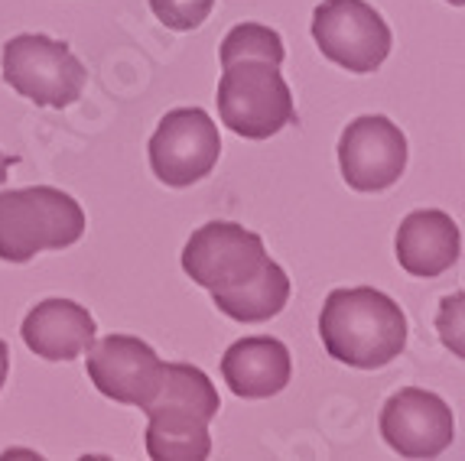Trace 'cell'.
Masks as SVG:
<instances>
[{"label": "cell", "instance_id": "obj_12", "mask_svg": "<svg viewBox=\"0 0 465 461\" xmlns=\"http://www.w3.org/2000/svg\"><path fill=\"white\" fill-rule=\"evenodd\" d=\"M394 247L397 263L411 277L433 280L456 267L462 238H459V224L446 211H440V208H420V211H411L401 221Z\"/></svg>", "mask_w": 465, "mask_h": 461}, {"label": "cell", "instance_id": "obj_15", "mask_svg": "<svg viewBox=\"0 0 465 461\" xmlns=\"http://www.w3.org/2000/svg\"><path fill=\"white\" fill-rule=\"evenodd\" d=\"M212 7H215V0H150L156 20L176 33L199 30L212 16Z\"/></svg>", "mask_w": 465, "mask_h": 461}, {"label": "cell", "instance_id": "obj_17", "mask_svg": "<svg viewBox=\"0 0 465 461\" xmlns=\"http://www.w3.org/2000/svg\"><path fill=\"white\" fill-rule=\"evenodd\" d=\"M16 162V156H7L4 150H0V185L7 182V172H10V166Z\"/></svg>", "mask_w": 465, "mask_h": 461}, {"label": "cell", "instance_id": "obj_6", "mask_svg": "<svg viewBox=\"0 0 465 461\" xmlns=\"http://www.w3.org/2000/svg\"><path fill=\"white\" fill-rule=\"evenodd\" d=\"M0 65L4 82L39 108H69L82 98L88 82L85 65L75 59L69 43L43 33H20L7 39Z\"/></svg>", "mask_w": 465, "mask_h": 461}, {"label": "cell", "instance_id": "obj_11", "mask_svg": "<svg viewBox=\"0 0 465 461\" xmlns=\"http://www.w3.org/2000/svg\"><path fill=\"white\" fill-rule=\"evenodd\" d=\"M381 436L401 458H436L452 446L456 419L442 397L403 387L381 409Z\"/></svg>", "mask_w": 465, "mask_h": 461}, {"label": "cell", "instance_id": "obj_13", "mask_svg": "<svg viewBox=\"0 0 465 461\" xmlns=\"http://www.w3.org/2000/svg\"><path fill=\"white\" fill-rule=\"evenodd\" d=\"M222 377H225L228 390L241 400L277 397L293 377L290 348L280 338H267V335L241 338L222 358Z\"/></svg>", "mask_w": 465, "mask_h": 461}, {"label": "cell", "instance_id": "obj_5", "mask_svg": "<svg viewBox=\"0 0 465 461\" xmlns=\"http://www.w3.org/2000/svg\"><path fill=\"white\" fill-rule=\"evenodd\" d=\"M85 211L63 189L30 185L0 192V260L26 263L39 250H63L82 240Z\"/></svg>", "mask_w": 465, "mask_h": 461}, {"label": "cell", "instance_id": "obj_18", "mask_svg": "<svg viewBox=\"0 0 465 461\" xmlns=\"http://www.w3.org/2000/svg\"><path fill=\"white\" fill-rule=\"evenodd\" d=\"M450 4H456V7H462V4H465V0H450Z\"/></svg>", "mask_w": 465, "mask_h": 461}, {"label": "cell", "instance_id": "obj_8", "mask_svg": "<svg viewBox=\"0 0 465 461\" xmlns=\"http://www.w3.org/2000/svg\"><path fill=\"white\" fill-rule=\"evenodd\" d=\"M150 170L170 189H189L215 170L222 156L218 127L202 108H176L156 123L147 143Z\"/></svg>", "mask_w": 465, "mask_h": 461}, {"label": "cell", "instance_id": "obj_14", "mask_svg": "<svg viewBox=\"0 0 465 461\" xmlns=\"http://www.w3.org/2000/svg\"><path fill=\"white\" fill-rule=\"evenodd\" d=\"M24 341L43 361H75L94 341L92 312L72 299H43L26 312Z\"/></svg>", "mask_w": 465, "mask_h": 461}, {"label": "cell", "instance_id": "obj_4", "mask_svg": "<svg viewBox=\"0 0 465 461\" xmlns=\"http://www.w3.org/2000/svg\"><path fill=\"white\" fill-rule=\"evenodd\" d=\"M222 409L209 374L193 364H163V384L147 413V452L156 461H199L212 455L209 423Z\"/></svg>", "mask_w": 465, "mask_h": 461}, {"label": "cell", "instance_id": "obj_3", "mask_svg": "<svg viewBox=\"0 0 465 461\" xmlns=\"http://www.w3.org/2000/svg\"><path fill=\"white\" fill-rule=\"evenodd\" d=\"M319 338L332 361L378 370L407 348V316L388 292L371 286L332 289L319 312Z\"/></svg>", "mask_w": 465, "mask_h": 461}, {"label": "cell", "instance_id": "obj_9", "mask_svg": "<svg viewBox=\"0 0 465 461\" xmlns=\"http://www.w3.org/2000/svg\"><path fill=\"white\" fill-rule=\"evenodd\" d=\"M339 170L355 192H384L407 170V137L388 117H355L341 131Z\"/></svg>", "mask_w": 465, "mask_h": 461}, {"label": "cell", "instance_id": "obj_10", "mask_svg": "<svg viewBox=\"0 0 465 461\" xmlns=\"http://www.w3.org/2000/svg\"><path fill=\"white\" fill-rule=\"evenodd\" d=\"M88 380L101 397L143 409L163 384V361L147 341L108 335L88 345Z\"/></svg>", "mask_w": 465, "mask_h": 461}, {"label": "cell", "instance_id": "obj_2", "mask_svg": "<svg viewBox=\"0 0 465 461\" xmlns=\"http://www.w3.org/2000/svg\"><path fill=\"white\" fill-rule=\"evenodd\" d=\"M287 49L277 30L264 24H238L222 39L218 117L244 140H271L296 121L293 92L283 82Z\"/></svg>", "mask_w": 465, "mask_h": 461}, {"label": "cell", "instance_id": "obj_7", "mask_svg": "<svg viewBox=\"0 0 465 461\" xmlns=\"http://www.w3.org/2000/svg\"><path fill=\"white\" fill-rule=\"evenodd\" d=\"M312 39L339 69L368 75L391 55L388 20L365 0H322L312 10Z\"/></svg>", "mask_w": 465, "mask_h": 461}, {"label": "cell", "instance_id": "obj_16", "mask_svg": "<svg viewBox=\"0 0 465 461\" xmlns=\"http://www.w3.org/2000/svg\"><path fill=\"white\" fill-rule=\"evenodd\" d=\"M7 374H10V348L0 341V390L7 384Z\"/></svg>", "mask_w": 465, "mask_h": 461}, {"label": "cell", "instance_id": "obj_1", "mask_svg": "<svg viewBox=\"0 0 465 461\" xmlns=\"http://www.w3.org/2000/svg\"><path fill=\"white\" fill-rule=\"evenodd\" d=\"M183 270L212 292L218 312L244 325L280 316L290 302V277L267 257L261 234L234 221H209L183 250Z\"/></svg>", "mask_w": 465, "mask_h": 461}]
</instances>
